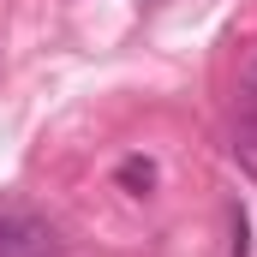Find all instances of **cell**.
I'll return each mask as SVG.
<instances>
[{"label": "cell", "instance_id": "1", "mask_svg": "<svg viewBox=\"0 0 257 257\" xmlns=\"http://www.w3.org/2000/svg\"><path fill=\"white\" fill-rule=\"evenodd\" d=\"M0 257H54V227L24 209H0Z\"/></svg>", "mask_w": 257, "mask_h": 257}, {"label": "cell", "instance_id": "2", "mask_svg": "<svg viewBox=\"0 0 257 257\" xmlns=\"http://www.w3.org/2000/svg\"><path fill=\"white\" fill-rule=\"evenodd\" d=\"M233 156L257 174V84H239V126H233Z\"/></svg>", "mask_w": 257, "mask_h": 257}, {"label": "cell", "instance_id": "3", "mask_svg": "<svg viewBox=\"0 0 257 257\" xmlns=\"http://www.w3.org/2000/svg\"><path fill=\"white\" fill-rule=\"evenodd\" d=\"M114 180H120V192L150 197V192H156V162H150V156H126V162L114 168Z\"/></svg>", "mask_w": 257, "mask_h": 257}]
</instances>
